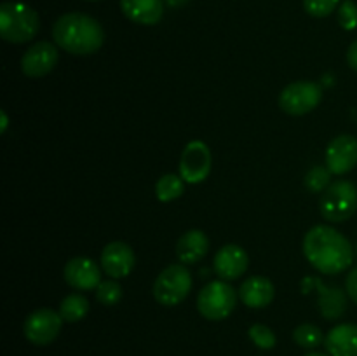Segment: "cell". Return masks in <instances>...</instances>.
<instances>
[{
    "label": "cell",
    "instance_id": "4dcf8cb0",
    "mask_svg": "<svg viewBox=\"0 0 357 356\" xmlns=\"http://www.w3.org/2000/svg\"><path fill=\"white\" fill-rule=\"evenodd\" d=\"M0 115H2V128H0V131L2 133H6V129H7V115H6V112H0Z\"/></svg>",
    "mask_w": 357,
    "mask_h": 356
},
{
    "label": "cell",
    "instance_id": "d6a6232c",
    "mask_svg": "<svg viewBox=\"0 0 357 356\" xmlns=\"http://www.w3.org/2000/svg\"><path fill=\"white\" fill-rule=\"evenodd\" d=\"M89 2H96V0H89Z\"/></svg>",
    "mask_w": 357,
    "mask_h": 356
},
{
    "label": "cell",
    "instance_id": "277c9868",
    "mask_svg": "<svg viewBox=\"0 0 357 356\" xmlns=\"http://www.w3.org/2000/svg\"><path fill=\"white\" fill-rule=\"evenodd\" d=\"M319 209L328 222H345L357 209V187L347 180H338L328 185L321 195Z\"/></svg>",
    "mask_w": 357,
    "mask_h": 356
},
{
    "label": "cell",
    "instance_id": "603a6c76",
    "mask_svg": "<svg viewBox=\"0 0 357 356\" xmlns=\"http://www.w3.org/2000/svg\"><path fill=\"white\" fill-rule=\"evenodd\" d=\"M122 299V286L115 279L101 281L96 288V300L103 306H115Z\"/></svg>",
    "mask_w": 357,
    "mask_h": 356
},
{
    "label": "cell",
    "instance_id": "d4e9b609",
    "mask_svg": "<svg viewBox=\"0 0 357 356\" xmlns=\"http://www.w3.org/2000/svg\"><path fill=\"white\" fill-rule=\"evenodd\" d=\"M331 171L326 170L323 166H316L307 173L305 177V185L309 191L312 192H321L326 188V185L330 184V178H331Z\"/></svg>",
    "mask_w": 357,
    "mask_h": 356
},
{
    "label": "cell",
    "instance_id": "484cf974",
    "mask_svg": "<svg viewBox=\"0 0 357 356\" xmlns=\"http://www.w3.org/2000/svg\"><path fill=\"white\" fill-rule=\"evenodd\" d=\"M340 0H303V7L314 17H326L337 9Z\"/></svg>",
    "mask_w": 357,
    "mask_h": 356
},
{
    "label": "cell",
    "instance_id": "836d02e7",
    "mask_svg": "<svg viewBox=\"0 0 357 356\" xmlns=\"http://www.w3.org/2000/svg\"><path fill=\"white\" fill-rule=\"evenodd\" d=\"M356 251H357V246H356Z\"/></svg>",
    "mask_w": 357,
    "mask_h": 356
},
{
    "label": "cell",
    "instance_id": "7c38bea8",
    "mask_svg": "<svg viewBox=\"0 0 357 356\" xmlns=\"http://www.w3.org/2000/svg\"><path fill=\"white\" fill-rule=\"evenodd\" d=\"M248 265H250V255L239 244L222 246L216 251L215 260H213L216 276H220L223 281H234L241 278L248 271Z\"/></svg>",
    "mask_w": 357,
    "mask_h": 356
},
{
    "label": "cell",
    "instance_id": "83f0119b",
    "mask_svg": "<svg viewBox=\"0 0 357 356\" xmlns=\"http://www.w3.org/2000/svg\"><path fill=\"white\" fill-rule=\"evenodd\" d=\"M345 290H347L349 297L352 299V302L357 304V267L352 269L349 272L347 279H345Z\"/></svg>",
    "mask_w": 357,
    "mask_h": 356
},
{
    "label": "cell",
    "instance_id": "ba28073f",
    "mask_svg": "<svg viewBox=\"0 0 357 356\" xmlns=\"http://www.w3.org/2000/svg\"><path fill=\"white\" fill-rule=\"evenodd\" d=\"M61 325L63 318L59 313L47 309V307L37 309L24 320V337L35 346H47L52 341H56V337L61 332Z\"/></svg>",
    "mask_w": 357,
    "mask_h": 356
},
{
    "label": "cell",
    "instance_id": "d6986e66",
    "mask_svg": "<svg viewBox=\"0 0 357 356\" xmlns=\"http://www.w3.org/2000/svg\"><path fill=\"white\" fill-rule=\"evenodd\" d=\"M209 239L202 230L192 229L185 232L176 243V257L181 264H197L208 255Z\"/></svg>",
    "mask_w": 357,
    "mask_h": 356
},
{
    "label": "cell",
    "instance_id": "4fadbf2b",
    "mask_svg": "<svg viewBox=\"0 0 357 356\" xmlns=\"http://www.w3.org/2000/svg\"><path fill=\"white\" fill-rule=\"evenodd\" d=\"M328 170L333 175H345L357 166V138L340 135L331 140L326 150Z\"/></svg>",
    "mask_w": 357,
    "mask_h": 356
},
{
    "label": "cell",
    "instance_id": "f1b7e54d",
    "mask_svg": "<svg viewBox=\"0 0 357 356\" xmlns=\"http://www.w3.org/2000/svg\"><path fill=\"white\" fill-rule=\"evenodd\" d=\"M347 63L352 70L357 72V38L349 45V51H347Z\"/></svg>",
    "mask_w": 357,
    "mask_h": 356
},
{
    "label": "cell",
    "instance_id": "f546056e",
    "mask_svg": "<svg viewBox=\"0 0 357 356\" xmlns=\"http://www.w3.org/2000/svg\"><path fill=\"white\" fill-rule=\"evenodd\" d=\"M188 0H164V3H167L169 7H181V6H185Z\"/></svg>",
    "mask_w": 357,
    "mask_h": 356
},
{
    "label": "cell",
    "instance_id": "6da1fadb",
    "mask_svg": "<svg viewBox=\"0 0 357 356\" xmlns=\"http://www.w3.org/2000/svg\"><path fill=\"white\" fill-rule=\"evenodd\" d=\"M303 255L323 274H340L354 258L351 241L330 225H316L303 237Z\"/></svg>",
    "mask_w": 357,
    "mask_h": 356
},
{
    "label": "cell",
    "instance_id": "ffe728a7",
    "mask_svg": "<svg viewBox=\"0 0 357 356\" xmlns=\"http://www.w3.org/2000/svg\"><path fill=\"white\" fill-rule=\"evenodd\" d=\"M87 313H89V300L82 293H70L59 304V314L63 321H68V323H77L86 318Z\"/></svg>",
    "mask_w": 357,
    "mask_h": 356
},
{
    "label": "cell",
    "instance_id": "9a60e30c",
    "mask_svg": "<svg viewBox=\"0 0 357 356\" xmlns=\"http://www.w3.org/2000/svg\"><path fill=\"white\" fill-rule=\"evenodd\" d=\"M63 274H65V281L72 288L82 290V292L96 290L101 283L100 267L96 262L86 257H75L66 262Z\"/></svg>",
    "mask_w": 357,
    "mask_h": 356
},
{
    "label": "cell",
    "instance_id": "1f68e13d",
    "mask_svg": "<svg viewBox=\"0 0 357 356\" xmlns=\"http://www.w3.org/2000/svg\"><path fill=\"white\" fill-rule=\"evenodd\" d=\"M305 356H328V355H323V353H309V355Z\"/></svg>",
    "mask_w": 357,
    "mask_h": 356
},
{
    "label": "cell",
    "instance_id": "5b68a950",
    "mask_svg": "<svg viewBox=\"0 0 357 356\" xmlns=\"http://www.w3.org/2000/svg\"><path fill=\"white\" fill-rule=\"evenodd\" d=\"M192 290V274L185 264L167 265L153 283V297L159 304L173 307L187 299Z\"/></svg>",
    "mask_w": 357,
    "mask_h": 356
},
{
    "label": "cell",
    "instance_id": "52a82bcc",
    "mask_svg": "<svg viewBox=\"0 0 357 356\" xmlns=\"http://www.w3.org/2000/svg\"><path fill=\"white\" fill-rule=\"evenodd\" d=\"M323 100V89L319 84L310 80H298L288 84L279 94V107L288 115H305L317 108Z\"/></svg>",
    "mask_w": 357,
    "mask_h": 356
},
{
    "label": "cell",
    "instance_id": "5bb4252c",
    "mask_svg": "<svg viewBox=\"0 0 357 356\" xmlns=\"http://www.w3.org/2000/svg\"><path fill=\"white\" fill-rule=\"evenodd\" d=\"M303 283L314 286V288L307 290H316L319 311L328 321L338 320V318L344 316L345 309H347V295H345L340 286H328L319 278H307L303 279Z\"/></svg>",
    "mask_w": 357,
    "mask_h": 356
},
{
    "label": "cell",
    "instance_id": "9c48e42d",
    "mask_svg": "<svg viewBox=\"0 0 357 356\" xmlns=\"http://www.w3.org/2000/svg\"><path fill=\"white\" fill-rule=\"evenodd\" d=\"M209 171H211V150L204 142L194 140L181 152L180 177L187 184H201L208 178Z\"/></svg>",
    "mask_w": 357,
    "mask_h": 356
},
{
    "label": "cell",
    "instance_id": "7402d4cb",
    "mask_svg": "<svg viewBox=\"0 0 357 356\" xmlns=\"http://www.w3.org/2000/svg\"><path fill=\"white\" fill-rule=\"evenodd\" d=\"M293 341H295L300 348L314 349L317 348V346L323 344L324 335L323 332H321V328L316 327V325L303 323L295 328V332H293Z\"/></svg>",
    "mask_w": 357,
    "mask_h": 356
},
{
    "label": "cell",
    "instance_id": "44dd1931",
    "mask_svg": "<svg viewBox=\"0 0 357 356\" xmlns=\"http://www.w3.org/2000/svg\"><path fill=\"white\" fill-rule=\"evenodd\" d=\"M183 181V178L178 177V175H162V177L159 178V181L155 184L157 199L162 202H169L178 199L185 192Z\"/></svg>",
    "mask_w": 357,
    "mask_h": 356
},
{
    "label": "cell",
    "instance_id": "e0dca14e",
    "mask_svg": "<svg viewBox=\"0 0 357 356\" xmlns=\"http://www.w3.org/2000/svg\"><path fill=\"white\" fill-rule=\"evenodd\" d=\"M324 348L330 356H357V325L342 323L328 332Z\"/></svg>",
    "mask_w": 357,
    "mask_h": 356
},
{
    "label": "cell",
    "instance_id": "30bf717a",
    "mask_svg": "<svg viewBox=\"0 0 357 356\" xmlns=\"http://www.w3.org/2000/svg\"><path fill=\"white\" fill-rule=\"evenodd\" d=\"M58 63V49L54 44L47 40H42L28 47L21 58V70L26 77L37 79L44 77L51 72Z\"/></svg>",
    "mask_w": 357,
    "mask_h": 356
},
{
    "label": "cell",
    "instance_id": "8992f818",
    "mask_svg": "<svg viewBox=\"0 0 357 356\" xmlns=\"http://www.w3.org/2000/svg\"><path fill=\"white\" fill-rule=\"evenodd\" d=\"M237 304V293L223 279L211 281L199 292L197 309L206 320L220 321L234 313Z\"/></svg>",
    "mask_w": 357,
    "mask_h": 356
},
{
    "label": "cell",
    "instance_id": "7a4b0ae2",
    "mask_svg": "<svg viewBox=\"0 0 357 356\" xmlns=\"http://www.w3.org/2000/svg\"><path fill=\"white\" fill-rule=\"evenodd\" d=\"M52 38L63 51L75 56H87L103 45L105 31L94 17L82 13H68L54 23Z\"/></svg>",
    "mask_w": 357,
    "mask_h": 356
},
{
    "label": "cell",
    "instance_id": "2e32d148",
    "mask_svg": "<svg viewBox=\"0 0 357 356\" xmlns=\"http://www.w3.org/2000/svg\"><path fill=\"white\" fill-rule=\"evenodd\" d=\"M275 288L265 276H251L239 286V299L251 309H264L272 304Z\"/></svg>",
    "mask_w": 357,
    "mask_h": 356
},
{
    "label": "cell",
    "instance_id": "3957f363",
    "mask_svg": "<svg viewBox=\"0 0 357 356\" xmlns=\"http://www.w3.org/2000/svg\"><path fill=\"white\" fill-rule=\"evenodd\" d=\"M40 17L37 10L21 2H6L0 6V35L10 44H24L38 34Z\"/></svg>",
    "mask_w": 357,
    "mask_h": 356
},
{
    "label": "cell",
    "instance_id": "4316f807",
    "mask_svg": "<svg viewBox=\"0 0 357 356\" xmlns=\"http://www.w3.org/2000/svg\"><path fill=\"white\" fill-rule=\"evenodd\" d=\"M338 23L344 30H354L357 27V6L352 0H345L342 6L338 7Z\"/></svg>",
    "mask_w": 357,
    "mask_h": 356
},
{
    "label": "cell",
    "instance_id": "ac0fdd59",
    "mask_svg": "<svg viewBox=\"0 0 357 356\" xmlns=\"http://www.w3.org/2000/svg\"><path fill=\"white\" fill-rule=\"evenodd\" d=\"M121 10L138 24H157L164 16V0H121Z\"/></svg>",
    "mask_w": 357,
    "mask_h": 356
},
{
    "label": "cell",
    "instance_id": "8fae6325",
    "mask_svg": "<svg viewBox=\"0 0 357 356\" xmlns=\"http://www.w3.org/2000/svg\"><path fill=\"white\" fill-rule=\"evenodd\" d=\"M136 264V255L128 243L114 241L101 251V267L112 279H121L131 274Z\"/></svg>",
    "mask_w": 357,
    "mask_h": 356
},
{
    "label": "cell",
    "instance_id": "cb8c5ba5",
    "mask_svg": "<svg viewBox=\"0 0 357 356\" xmlns=\"http://www.w3.org/2000/svg\"><path fill=\"white\" fill-rule=\"evenodd\" d=\"M248 334H250V339L255 342V346H258L260 349H272L275 346V342H278L274 332L261 323L253 325Z\"/></svg>",
    "mask_w": 357,
    "mask_h": 356
}]
</instances>
